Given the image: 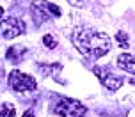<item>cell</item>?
<instances>
[{
    "label": "cell",
    "instance_id": "obj_15",
    "mask_svg": "<svg viewBox=\"0 0 135 117\" xmlns=\"http://www.w3.org/2000/svg\"><path fill=\"white\" fill-rule=\"evenodd\" d=\"M0 73H2V68H0Z\"/></svg>",
    "mask_w": 135,
    "mask_h": 117
},
{
    "label": "cell",
    "instance_id": "obj_9",
    "mask_svg": "<svg viewBox=\"0 0 135 117\" xmlns=\"http://www.w3.org/2000/svg\"><path fill=\"white\" fill-rule=\"evenodd\" d=\"M16 114V110H14V106L11 103H0V115L4 117H11Z\"/></svg>",
    "mask_w": 135,
    "mask_h": 117
},
{
    "label": "cell",
    "instance_id": "obj_4",
    "mask_svg": "<svg viewBox=\"0 0 135 117\" xmlns=\"http://www.w3.org/2000/svg\"><path fill=\"white\" fill-rule=\"evenodd\" d=\"M7 82H9V87L13 90H16V92H27V90H34L37 87L36 78H32L27 73H21L18 69H14V71L9 73Z\"/></svg>",
    "mask_w": 135,
    "mask_h": 117
},
{
    "label": "cell",
    "instance_id": "obj_5",
    "mask_svg": "<svg viewBox=\"0 0 135 117\" xmlns=\"http://www.w3.org/2000/svg\"><path fill=\"white\" fill-rule=\"evenodd\" d=\"M25 32V23L20 18L9 16L0 23V37L2 39H14Z\"/></svg>",
    "mask_w": 135,
    "mask_h": 117
},
{
    "label": "cell",
    "instance_id": "obj_11",
    "mask_svg": "<svg viewBox=\"0 0 135 117\" xmlns=\"http://www.w3.org/2000/svg\"><path fill=\"white\" fill-rule=\"evenodd\" d=\"M117 41H119V44H121L123 48L128 46V41H126V34H124V32H119V34H117Z\"/></svg>",
    "mask_w": 135,
    "mask_h": 117
},
{
    "label": "cell",
    "instance_id": "obj_6",
    "mask_svg": "<svg viewBox=\"0 0 135 117\" xmlns=\"http://www.w3.org/2000/svg\"><path fill=\"white\" fill-rule=\"evenodd\" d=\"M94 75L100 78V82L107 87L108 90H117V89H121V85H123V78L119 75H115L112 69H108V68H101V66H96L94 69Z\"/></svg>",
    "mask_w": 135,
    "mask_h": 117
},
{
    "label": "cell",
    "instance_id": "obj_13",
    "mask_svg": "<svg viewBox=\"0 0 135 117\" xmlns=\"http://www.w3.org/2000/svg\"><path fill=\"white\" fill-rule=\"evenodd\" d=\"M2 16H4V9L0 7V18H2Z\"/></svg>",
    "mask_w": 135,
    "mask_h": 117
},
{
    "label": "cell",
    "instance_id": "obj_2",
    "mask_svg": "<svg viewBox=\"0 0 135 117\" xmlns=\"http://www.w3.org/2000/svg\"><path fill=\"white\" fill-rule=\"evenodd\" d=\"M50 112L55 115H64V117H78L84 115L87 108L71 98H54L52 103H50Z\"/></svg>",
    "mask_w": 135,
    "mask_h": 117
},
{
    "label": "cell",
    "instance_id": "obj_3",
    "mask_svg": "<svg viewBox=\"0 0 135 117\" xmlns=\"http://www.w3.org/2000/svg\"><path fill=\"white\" fill-rule=\"evenodd\" d=\"M30 13H32L36 25H41V23H46L50 20L59 18L61 16V9L55 4L46 2V0H34L32 6H30Z\"/></svg>",
    "mask_w": 135,
    "mask_h": 117
},
{
    "label": "cell",
    "instance_id": "obj_8",
    "mask_svg": "<svg viewBox=\"0 0 135 117\" xmlns=\"http://www.w3.org/2000/svg\"><path fill=\"white\" fill-rule=\"evenodd\" d=\"M117 66H119L123 71L135 75V57L133 55H130V53H121V55L117 57Z\"/></svg>",
    "mask_w": 135,
    "mask_h": 117
},
{
    "label": "cell",
    "instance_id": "obj_12",
    "mask_svg": "<svg viewBox=\"0 0 135 117\" xmlns=\"http://www.w3.org/2000/svg\"><path fill=\"white\" fill-rule=\"evenodd\" d=\"M68 2H69L73 7H84L85 6V0H68Z\"/></svg>",
    "mask_w": 135,
    "mask_h": 117
},
{
    "label": "cell",
    "instance_id": "obj_1",
    "mask_svg": "<svg viewBox=\"0 0 135 117\" xmlns=\"http://www.w3.org/2000/svg\"><path fill=\"white\" fill-rule=\"evenodd\" d=\"M71 41L82 55L93 57V59L107 55L110 46H112V41L105 32H98L93 27H85V25H80L75 28Z\"/></svg>",
    "mask_w": 135,
    "mask_h": 117
},
{
    "label": "cell",
    "instance_id": "obj_7",
    "mask_svg": "<svg viewBox=\"0 0 135 117\" xmlns=\"http://www.w3.org/2000/svg\"><path fill=\"white\" fill-rule=\"evenodd\" d=\"M25 55H27V50H25V46H21V44L11 46V48H7V52H6V59L14 62V64H20V62L25 59Z\"/></svg>",
    "mask_w": 135,
    "mask_h": 117
},
{
    "label": "cell",
    "instance_id": "obj_10",
    "mask_svg": "<svg viewBox=\"0 0 135 117\" xmlns=\"http://www.w3.org/2000/svg\"><path fill=\"white\" fill-rule=\"evenodd\" d=\"M43 43L46 44L48 48H55V46H57V43L54 41V37H52V35H45V37H43Z\"/></svg>",
    "mask_w": 135,
    "mask_h": 117
},
{
    "label": "cell",
    "instance_id": "obj_14",
    "mask_svg": "<svg viewBox=\"0 0 135 117\" xmlns=\"http://www.w3.org/2000/svg\"><path fill=\"white\" fill-rule=\"evenodd\" d=\"M132 83H135V80H132Z\"/></svg>",
    "mask_w": 135,
    "mask_h": 117
}]
</instances>
